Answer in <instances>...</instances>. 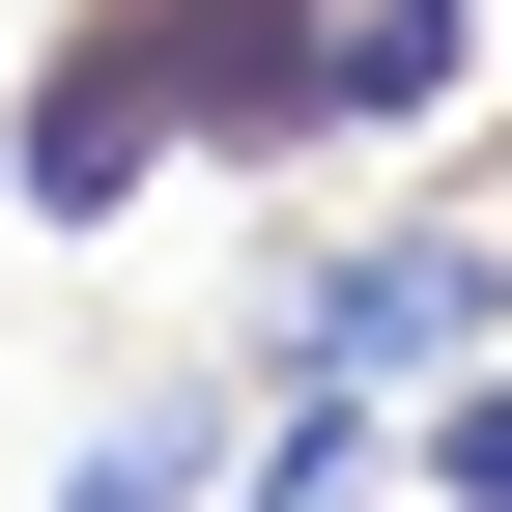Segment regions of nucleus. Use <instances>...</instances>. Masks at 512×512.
<instances>
[{"instance_id":"obj_2","label":"nucleus","mask_w":512,"mask_h":512,"mask_svg":"<svg viewBox=\"0 0 512 512\" xmlns=\"http://www.w3.org/2000/svg\"><path fill=\"white\" fill-rule=\"evenodd\" d=\"M512 342V228L484 200H399V228H342V256H285V313H256V399H456V370Z\"/></svg>"},{"instance_id":"obj_6","label":"nucleus","mask_w":512,"mask_h":512,"mask_svg":"<svg viewBox=\"0 0 512 512\" xmlns=\"http://www.w3.org/2000/svg\"><path fill=\"white\" fill-rule=\"evenodd\" d=\"M427 512H512V342L456 370V399H427Z\"/></svg>"},{"instance_id":"obj_1","label":"nucleus","mask_w":512,"mask_h":512,"mask_svg":"<svg viewBox=\"0 0 512 512\" xmlns=\"http://www.w3.org/2000/svg\"><path fill=\"white\" fill-rule=\"evenodd\" d=\"M484 29H512V0H171V57H200V171L427 143V114H484Z\"/></svg>"},{"instance_id":"obj_5","label":"nucleus","mask_w":512,"mask_h":512,"mask_svg":"<svg viewBox=\"0 0 512 512\" xmlns=\"http://www.w3.org/2000/svg\"><path fill=\"white\" fill-rule=\"evenodd\" d=\"M399 484H427L399 399H256V484H228V512H399Z\"/></svg>"},{"instance_id":"obj_3","label":"nucleus","mask_w":512,"mask_h":512,"mask_svg":"<svg viewBox=\"0 0 512 512\" xmlns=\"http://www.w3.org/2000/svg\"><path fill=\"white\" fill-rule=\"evenodd\" d=\"M143 171H200V57H171V0H86L0 114V228H114Z\"/></svg>"},{"instance_id":"obj_4","label":"nucleus","mask_w":512,"mask_h":512,"mask_svg":"<svg viewBox=\"0 0 512 512\" xmlns=\"http://www.w3.org/2000/svg\"><path fill=\"white\" fill-rule=\"evenodd\" d=\"M228 484H256V370H143V399L57 427V484H29V512H228Z\"/></svg>"}]
</instances>
